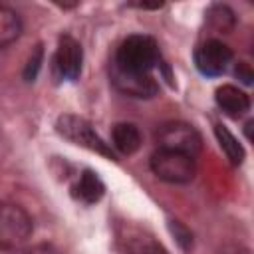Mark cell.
<instances>
[{
	"label": "cell",
	"instance_id": "6da1fadb",
	"mask_svg": "<svg viewBox=\"0 0 254 254\" xmlns=\"http://www.w3.org/2000/svg\"><path fill=\"white\" fill-rule=\"evenodd\" d=\"M159 62H161V52L157 42L151 36L133 34L119 44L111 64L125 71L151 73L159 65Z\"/></svg>",
	"mask_w": 254,
	"mask_h": 254
},
{
	"label": "cell",
	"instance_id": "7a4b0ae2",
	"mask_svg": "<svg viewBox=\"0 0 254 254\" xmlns=\"http://www.w3.org/2000/svg\"><path fill=\"white\" fill-rule=\"evenodd\" d=\"M34 220L20 204L0 202V250H18L32 236Z\"/></svg>",
	"mask_w": 254,
	"mask_h": 254
},
{
	"label": "cell",
	"instance_id": "3957f363",
	"mask_svg": "<svg viewBox=\"0 0 254 254\" xmlns=\"http://www.w3.org/2000/svg\"><path fill=\"white\" fill-rule=\"evenodd\" d=\"M151 171L157 179L171 185H185L194 179L196 163L194 157L185 153H175L167 149H157L151 155Z\"/></svg>",
	"mask_w": 254,
	"mask_h": 254
},
{
	"label": "cell",
	"instance_id": "277c9868",
	"mask_svg": "<svg viewBox=\"0 0 254 254\" xmlns=\"http://www.w3.org/2000/svg\"><path fill=\"white\" fill-rule=\"evenodd\" d=\"M155 141H157L159 149L185 153V155H190V157H194L202 147L200 133L190 123H185V121H167V123H163L155 133Z\"/></svg>",
	"mask_w": 254,
	"mask_h": 254
},
{
	"label": "cell",
	"instance_id": "5b68a950",
	"mask_svg": "<svg viewBox=\"0 0 254 254\" xmlns=\"http://www.w3.org/2000/svg\"><path fill=\"white\" fill-rule=\"evenodd\" d=\"M232 64V50L220 40H206L194 50V65L202 75H222Z\"/></svg>",
	"mask_w": 254,
	"mask_h": 254
},
{
	"label": "cell",
	"instance_id": "8992f818",
	"mask_svg": "<svg viewBox=\"0 0 254 254\" xmlns=\"http://www.w3.org/2000/svg\"><path fill=\"white\" fill-rule=\"evenodd\" d=\"M109 79L115 85L117 91L137 97V99H149L159 93V83L153 77V73H137V71H125L111 64L109 67Z\"/></svg>",
	"mask_w": 254,
	"mask_h": 254
},
{
	"label": "cell",
	"instance_id": "52a82bcc",
	"mask_svg": "<svg viewBox=\"0 0 254 254\" xmlns=\"http://www.w3.org/2000/svg\"><path fill=\"white\" fill-rule=\"evenodd\" d=\"M58 131L64 137H67L69 141H73L75 145H83L91 151H97V153L113 159L111 149L101 141V137L93 131V127L87 121H83L79 117H73V115H64V117L58 119Z\"/></svg>",
	"mask_w": 254,
	"mask_h": 254
},
{
	"label": "cell",
	"instance_id": "ba28073f",
	"mask_svg": "<svg viewBox=\"0 0 254 254\" xmlns=\"http://www.w3.org/2000/svg\"><path fill=\"white\" fill-rule=\"evenodd\" d=\"M83 64V50L81 44L73 36H62L58 42V50L54 56V67L62 79H77L81 73Z\"/></svg>",
	"mask_w": 254,
	"mask_h": 254
},
{
	"label": "cell",
	"instance_id": "9c48e42d",
	"mask_svg": "<svg viewBox=\"0 0 254 254\" xmlns=\"http://www.w3.org/2000/svg\"><path fill=\"white\" fill-rule=\"evenodd\" d=\"M216 105L228 115V117H242L250 111V97L246 95L244 89L236 87V85H230V83H224L216 89Z\"/></svg>",
	"mask_w": 254,
	"mask_h": 254
},
{
	"label": "cell",
	"instance_id": "30bf717a",
	"mask_svg": "<svg viewBox=\"0 0 254 254\" xmlns=\"http://www.w3.org/2000/svg\"><path fill=\"white\" fill-rule=\"evenodd\" d=\"M111 141H113V147L121 155H133L135 151H139V147L143 143V137H141V131L135 123L123 121V123L113 125Z\"/></svg>",
	"mask_w": 254,
	"mask_h": 254
},
{
	"label": "cell",
	"instance_id": "8fae6325",
	"mask_svg": "<svg viewBox=\"0 0 254 254\" xmlns=\"http://www.w3.org/2000/svg\"><path fill=\"white\" fill-rule=\"evenodd\" d=\"M103 190H105V187H103L101 179L97 177V173H93V171H83V173L79 175L75 187H73L75 196H77L79 200L87 202V204L97 202V200L103 196Z\"/></svg>",
	"mask_w": 254,
	"mask_h": 254
},
{
	"label": "cell",
	"instance_id": "7c38bea8",
	"mask_svg": "<svg viewBox=\"0 0 254 254\" xmlns=\"http://www.w3.org/2000/svg\"><path fill=\"white\" fill-rule=\"evenodd\" d=\"M22 34V20L16 10L0 4V48L14 44Z\"/></svg>",
	"mask_w": 254,
	"mask_h": 254
},
{
	"label": "cell",
	"instance_id": "4fadbf2b",
	"mask_svg": "<svg viewBox=\"0 0 254 254\" xmlns=\"http://www.w3.org/2000/svg\"><path fill=\"white\" fill-rule=\"evenodd\" d=\"M125 254H169L167 248L147 234L133 232L125 238Z\"/></svg>",
	"mask_w": 254,
	"mask_h": 254
},
{
	"label": "cell",
	"instance_id": "5bb4252c",
	"mask_svg": "<svg viewBox=\"0 0 254 254\" xmlns=\"http://www.w3.org/2000/svg\"><path fill=\"white\" fill-rule=\"evenodd\" d=\"M214 133H216V139L220 143V149L226 153V157L234 163V165H240L242 159H244V149L242 145L236 141V137L224 127V125H216L214 127Z\"/></svg>",
	"mask_w": 254,
	"mask_h": 254
},
{
	"label": "cell",
	"instance_id": "9a60e30c",
	"mask_svg": "<svg viewBox=\"0 0 254 254\" xmlns=\"http://www.w3.org/2000/svg\"><path fill=\"white\" fill-rule=\"evenodd\" d=\"M206 16H208V22L212 24V28H216L218 32H228L234 26V12L228 6L216 4L208 10Z\"/></svg>",
	"mask_w": 254,
	"mask_h": 254
},
{
	"label": "cell",
	"instance_id": "2e32d148",
	"mask_svg": "<svg viewBox=\"0 0 254 254\" xmlns=\"http://www.w3.org/2000/svg\"><path fill=\"white\" fill-rule=\"evenodd\" d=\"M16 254H58V250L52 244H34V246L18 250Z\"/></svg>",
	"mask_w": 254,
	"mask_h": 254
},
{
	"label": "cell",
	"instance_id": "e0dca14e",
	"mask_svg": "<svg viewBox=\"0 0 254 254\" xmlns=\"http://www.w3.org/2000/svg\"><path fill=\"white\" fill-rule=\"evenodd\" d=\"M234 73H236V77H238L242 83H246V85L252 81V69H250V65H248L246 62H238L236 67H234Z\"/></svg>",
	"mask_w": 254,
	"mask_h": 254
}]
</instances>
